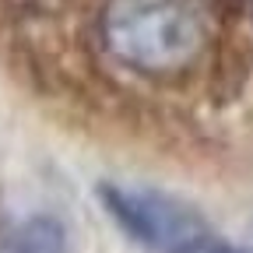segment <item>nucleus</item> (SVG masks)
<instances>
[{"mask_svg":"<svg viewBox=\"0 0 253 253\" xmlns=\"http://www.w3.org/2000/svg\"><path fill=\"white\" fill-rule=\"evenodd\" d=\"M99 28L123 67L148 78H179L208 49V25L194 0H106Z\"/></svg>","mask_w":253,"mask_h":253,"instance_id":"f257e3e1","label":"nucleus"},{"mask_svg":"<svg viewBox=\"0 0 253 253\" xmlns=\"http://www.w3.org/2000/svg\"><path fill=\"white\" fill-rule=\"evenodd\" d=\"M99 197L113 221L151 253H208L221 236L190 204L141 186H102Z\"/></svg>","mask_w":253,"mask_h":253,"instance_id":"f03ea898","label":"nucleus"},{"mask_svg":"<svg viewBox=\"0 0 253 253\" xmlns=\"http://www.w3.org/2000/svg\"><path fill=\"white\" fill-rule=\"evenodd\" d=\"M0 253H67V232L56 218L36 214L0 236Z\"/></svg>","mask_w":253,"mask_h":253,"instance_id":"7ed1b4c3","label":"nucleus"}]
</instances>
